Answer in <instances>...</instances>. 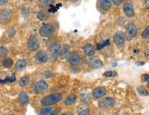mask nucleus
Masks as SVG:
<instances>
[{
	"instance_id": "13",
	"label": "nucleus",
	"mask_w": 149,
	"mask_h": 115,
	"mask_svg": "<svg viewBox=\"0 0 149 115\" xmlns=\"http://www.w3.org/2000/svg\"><path fill=\"white\" fill-rule=\"evenodd\" d=\"M89 66L92 69H98L103 66V62L97 57H93L89 61Z\"/></svg>"
},
{
	"instance_id": "15",
	"label": "nucleus",
	"mask_w": 149,
	"mask_h": 115,
	"mask_svg": "<svg viewBox=\"0 0 149 115\" xmlns=\"http://www.w3.org/2000/svg\"><path fill=\"white\" fill-rule=\"evenodd\" d=\"M107 94V89L104 87H98L93 91V96L95 99H100Z\"/></svg>"
},
{
	"instance_id": "32",
	"label": "nucleus",
	"mask_w": 149,
	"mask_h": 115,
	"mask_svg": "<svg viewBox=\"0 0 149 115\" xmlns=\"http://www.w3.org/2000/svg\"><path fill=\"white\" fill-rule=\"evenodd\" d=\"M104 76L107 77H115L117 75V72L115 71H107L104 72Z\"/></svg>"
},
{
	"instance_id": "28",
	"label": "nucleus",
	"mask_w": 149,
	"mask_h": 115,
	"mask_svg": "<svg viewBox=\"0 0 149 115\" xmlns=\"http://www.w3.org/2000/svg\"><path fill=\"white\" fill-rule=\"evenodd\" d=\"M80 99L83 102H87L91 99V94L88 92H84L80 95Z\"/></svg>"
},
{
	"instance_id": "16",
	"label": "nucleus",
	"mask_w": 149,
	"mask_h": 115,
	"mask_svg": "<svg viewBox=\"0 0 149 115\" xmlns=\"http://www.w3.org/2000/svg\"><path fill=\"white\" fill-rule=\"evenodd\" d=\"M84 52L86 54V55L88 57H93L94 56L95 54V51L94 47L91 44H85L83 48Z\"/></svg>"
},
{
	"instance_id": "30",
	"label": "nucleus",
	"mask_w": 149,
	"mask_h": 115,
	"mask_svg": "<svg viewBox=\"0 0 149 115\" xmlns=\"http://www.w3.org/2000/svg\"><path fill=\"white\" fill-rule=\"evenodd\" d=\"M137 91H138L139 94L141 96H148V91H147V90L143 86L138 87V88H137Z\"/></svg>"
},
{
	"instance_id": "6",
	"label": "nucleus",
	"mask_w": 149,
	"mask_h": 115,
	"mask_svg": "<svg viewBox=\"0 0 149 115\" xmlns=\"http://www.w3.org/2000/svg\"><path fill=\"white\" fill-rule=\"evenodd\" d=\"M113 41L117 47H122L125 43V35L122 31H117L113 36Z\"/></svg>"
},
{
	"instance_id": "5",
	"label": "nucleus",
	"mask_w": 149,
	"mask_h": 115,
	"mask_svg": "<svg viewBox=\"0 0 149 115\" xmlns=\"http://www.w3.org/2000/svg\"><path fill=\"white\" fill-rule=\"evenodd\" d=\"M28 48L30 51H36L40 48V42L36 35H31L28 42Z\"/></svg>"
},
{
	"instance_id": "7",
	"label": "nucleus",
	"mask_w": 149,
	"mask_h": 115,
	"mask_svg": "<svg viewBox=\"0 0 149 115\" xmlns=\"http://www.w3.org/2000/svg\"><path fill=\"white\" fill-rule=\"evenodd\" d=\"M48 83L45 80H40L35 83L34 87V92L36 94L44 93L48 90Z\"/></svg>"
},
{
	"instance_id": "27",
	"label": "nucleus",
	"mask_w": 149,
	"mask_h": 115,
	"mask_svg": "<svg viewBox=\"0 0 149 115\" xmlns=\"http://www.w3.org/2000/svg\"><path fill=\"white\" fill-rule=\"evenodd\" d=\"M8 54V50L6 46H2L0 47V58L6 57Z\"/></svg>"
},
{
	"instance_id": "9",
	"label": "nucleus",
	"mask_w": 149,
	"mask_h": 115,
	"mask_svg": "<svg viewBox=\"0 0 149 115\" xmlns=\"http://www.w3.org/2000/svg\"><path fill=\"white\" fill-rule=\"evenodd\" d=\"M124 12L128 18H132L135 15V11L133 3L130 1H127L124 3Z\"/></svg>"
},
{
	"instance_id": "2",
	"label": "nucleus",
	"mask_w": 149,
	"mask_h": 115,
	"mask_svg": "<svg viewBox=\"0 0 149 115\" xmlns=\"http://www.w3.org/2000/svg\"><path fill=\"white\" fill-rule=\"evenodd\" d=\"M55 31L56 28L55 25L51 22H48V23L44 24V25L41 26L40 30H39V33L43 37L48 38L53 36L55 35Z\"/></svg>"
},
{
	"instance_id": "24",
	"label": "nucleus",
	"mask_w": 149,
	"mask_h": 115,
	"mask_svg": "<svg viewBox=\"0 0 149 115\" xmlns=\"http://www.w3.org/2000/svg\"><path fill=\"white\" fill-rule=\"evenodd\" d=\"M2 66L6 68H10L13 66L14 64V62L10 58H6L3 59L2 61Z\"/></svg>"
},
{
	"instance_id": "20",
	"label": "nucleus",
	"mask_w": 149,
	"mask_h": 115,
	"mask_svg": "<svg viewBox=\"0 0 149 115\" xmlns=\"http://www.w3.org/2000/svg\"><path fill=\"white\" fill-rule=\"evenodd\" d=\"M26 60H25V59H19V60H18L16 62L15 65V68L17 70H22L25 68L26 66Z\"/></svg>"
},
{
	"instance_id": "21",
	"label": "nucleus",
	"mask_w": 149,
	"mask_h": 115,
	"mask_svg": "<svg viewBox=\"0 0 149 115\" xmlns=\"http://www.w3.org/2000/svg\"><path fill=\"white\" fill-rule=\"evenodd\" d=\"M76 99H77V96L74 94H70L69 96H68L66 97V99H65L64 103L66 105H71L74 103V102L76 101Z\"/></svg>"
},
{
	"instance_id": "19",
	"label": "nucleus",
	"mask_w": 149,
	"mask_h": 115,
	"mask_svg": "<svg viewBox=\"0 0 149 115\" xmlns=\"http://www.w3.org/2000/svg\"><path fill=\"white\" fill-rule=\"evenodd\" d=\"M100 7L103 10H109L111 7V1L109 0H102L99 2Z\"/></svg>"
},
{
	"instance_id": "1",
	"label": "nucleus",
	"mask_w": 149,
	"mask_h": 115,
	"mask_svg": "<svg viewBox=\"0 0 149 115\" xmlns=\"http://www.w3.org/2000/svg\"><path fill=\"white\" fill-rule=\"evenodd\" d=\"M62 94L59 92H55V93L50 94L47 96H44L40 101V103L42 106H50V105H54L58 103L62 99Z\"/></svg>"
},
{
	"instance_id": "38",
	"label": "nucleus",
	"mask_w": 149,
	"mask_h": 115,
	"mask_svg": "<svg viewBox=\"0 0 149 115\" xmlns=\"http://www.w3.org/2000/svg\"><path fill=\"white\" fill-rule=\"evenodd\" d=\"M144 81L149 84V75H144Z\"/></svg>"
},
{
	"instance_id": "35",
	"label": "nucleus",
	"mask_w": 149,
	"mask_h": 115,
	"mask_svg": "<svg viewBox=\"0 0 149 115\" xmlns=\"http://www.w3.org/2000/svg\"><path fill=\"white\" fill-rule=\"evenodd\" d=\"M61 108L58 107V108H56L55 110L52 111V112L48 115H59V114H60L61 112Z\"/></svg>"
},
{
	"instance_id": "23",
	"label": "nucleus",
	"mask_w": 149,
	"mask_h": 115,
	"mask_svg": "<svg viewBox=\"0 0 149 115\" xmlns=\"http://www.w3.org/2000/svg\"><path fill=\"white\" fill-rule=\"evenodd\" d=\"M16 80V75L14 72H12L10 75L5 78L3 80H0V83H13Z\"/></svg>"
},
{
	"instance_id": "33",
	"label": "nucleus",
	"mask_w": 149,
	"mask_h": 115,
	"mask_svg": "<svg viewBox=\"0 0 149 115\" xmlns=\"http://www.w3.org/2000/svg\"><path fill=\"white\" fill-rule=\"evenodd\" d=\"M7 34L10 37H13L15 34V30L14 28H9L7 31Z\"/></svg>"
},
{
	"instance_id": "11",
	"label": "nucleus",
	"mask_w": 149,
	"mask_h": 115,
	"mask_svg": "<svg viewBox=\"0 0 149 115\" xmlns=\"http://www.w3.org/2000/svg\"><path fill=\"white\" fill-rule=\"evenodd\" d=\"M13 10L10 8H6L0 12V23L3 24L6 22L12 17Z\"/></svg>"
},
{
	"instance_id": "3",
	"label": "nucleus",
	"mask_w": 149,
	"mask_h": 115,
	"mask_svg": "<svg viewBox=\"0 0 149 115\" xmlns=\"http://www.w3.org/2000/svg\"><path fill=\"white\" fill-rule=\"evenodd\" d=\"M61 47L57 44H54L48 48V59L52 63H55L60 57Z\"/></svg>"
},
{
	"instance_id": "37",
	"label": "nucleus",
	"mask_w": 149,
	"mask_h": 115,
	"mask_svg": "<svg viewBox=\"0 0 149 115\" xmlns=\"http://www.w3.org/2000/svg\"><path fill=\"white\" fill-rule=\"evenodd\" d=\"M111 1L114 3L115 6H120L122 4L124 1H123V0H113V1Z\"/></svg>"
},
{
	"instance_id": "12",
	"label": "nucleus",
	"mask_w": 149,
	"mask_h": 115,
	"mask_svg": "<svg viewBox=\"0 0 149 115\" xmlns=\"http://www.w3.org/2000/svg\"><path fill=\"white\" fill-rule=\"evenodd\" d=\"M68 60H69L70 64L73 66H77L81 62V58L79 54L74 51L70 52L68 55Z\"/></svg>"
},
{
	"instance_id": "22",
	"label": "nucleus",
	"mask_w": 149,
	"mask_h": 115,
	"mask_svg": "<svg viewBox=\"0 0 149 115\" xmlns=\"http://www.w3.org/2000/svg\"><path fill=\"white\" fill-rule=\"evenodd\" d=\"M30 82V78L28 75H24L19 79L18 81L19 86L21 87H26L29 85Z\"/></svg>"
},
{
	"instance_id": "41",
	"label": "nucleus",
	"mask_w": 149,
	"mask_h": 115,
	"mask_svg": "<svg viewBox=\"0 0 149 115\" xmlns=\"http://www.w3.org/2000/svg\"><path fill=\"white\" fill-rule=\"evenodd\" d=\"M136 64L137 65V66H142V65L144 64V62H137L136 63Z\"/></svg>"
},
{
	"instance_id": "36",
	"label": "nucleus",
	"mask_w": 149,
	"mask_h": 115,
	"mask_svg": "<svg viewBox=\"0 0 149 115\" xmlns=\"http://www.w3.org/2000/svg\"><path fill=\"white\" fill-rule=\"evenodd\" d=\"M79 115H93V114L90 112V111H89V109H88V110H85L79 112Z\"/></svg>"
},
{
	"instance_id": "34",
	"label": "nucleus",
	"mask_w": 149,
	"mask_h": 115,
	"mask_svg": "<svg viewBox=\"0 0 149 115\" xmlns=\"http://www.w3.org/2000/svg\"><path fill=\"white\" fill-rule=\"evenodd\" d=\"M88 105H86V104H82V105H80L79 107H78L77 108V110L78 112H81V111H83V110H88Z\"/></svg>"
},
{
	"instance_id": "42",
	"label": "nucleus",
	"mask_w": 149,
	"mask_h": 115,
	"mask_svg": "<svg viewBox=\"0 0 149 115\" xmlns=\"http://www.w3.org/2000/svg\"><path fill=\"white\" fill-rule=\"evenodd\" d=\"M61 115H74V114H72V113L70 112H64V113H63V114H61Z\"/></svg>"
},
{
	"instance_id": "17",
	"label": "nucleus",
	"mask_w": 149,
	"mask_h": 115,
	"mask_svg": "<svg viewBox=\"0 0 149 115\" xmlns=\"http://www.w3.org/2000/svg\"><path fill=\"white\" fill-rule=\"evenodd\" d=\"M18 101L21 105H24L27 103L29 101V96L27 94V92L24 91L20 92L18 96Z\"/></svg>"
},
{
	"instance_id": "25",
	"label": "nucleus",
	"mask_w": 149,
	"mask_h": 115,
	"mask_svg": "<svg viewBox=\"0 0 149 115\" xmlns=\"http://www.w3.org/2000/svg\"><path fill=\"white\" fill-rule=\"evenodd\" d=\"M55 2L54 0H44V1H40V6L41 8H46L47 7L51 6Z\"/></svg>"
},
{
	"instance_id": "44",
	"label": "nucleus",
	"mask_w": 149,
	"mask_h": 115,
	"mask_svg": "<svg viewBox=\"0 0 149 115\" xmlns=\"http://www.w3.org/2000/svg\"><path fill=\"white\" fill-rule=\"evenodd\" d=\"M148 87H149V86H148Z\"/></svg>"
},
{
	"instance_id": "29",
	"label": "nucleus",
	"mask_w": 149,
	"mask_h": 115,
	"mask_svg": "<svg viewBox=\"0 0 149 115\" xmlns=\"http://www.w3.org/2000/svg\"><path fill=\"white\" fill-rule=\"evenodd\" d=\"M109 44H110V39H107V40L104 41V42H102V43L98 44L97 45V49L101 50L103 48L106 47V46H109Z\"/></svg>"
},
{
	"instance_id": "40",
	"label": "nucleus",
	"mask_w": 149,
	"mask_h": 115,
	"mask_svg": "<svg viewBox=\"0 0 149 115\" xmlns=\"http://www.w3.org/2000/svg\"><path fill=\"white\" fill-rule=\"evenodd\" d=\"M145 6L147 9H149V0H146L145 1Z\"/></svg>"
},
{
	"instance_id": "26",
	"label": "nucleus",
	"mask_w": 149,
	"mask_h": 115,
	"mask_svg": "<svg viewBox=\"0 0 149 115\" xmlns=\"http://www.w3.org/2000/svg\"><path fill=\"white\" fill-rule=\"evenodd\" d=\"M52 112V107L47 106L45 107H43L40 110V115H48Z\"/></svg>"
},
{
	"instance_id": "10",
	"label": "nucleus",
	"mask_w": 149,
	"mask_h": 115,
	"mask_svg": "<svg viewBox=\"0 0 149 115\" xmlns=\"http://www.w3.org/2000/svg\"><path fill=\"white\" fill-rule=\"evenodd\" d=\"M35 58L40 64H44L47 62L48 59V54L46 51H43V50H39L35 54Z\"/></svg>"
},
{
	"instance_id": "31",
	"label": "nucleus",
	"mask_w": 149,
	"mask_h": 115,
	"mask_svg": "<svg viewBox=\"0 0 149 115\" xmlns=\"http://www.w3.org/2000/svg\"><path fill=\"white\" fill-rule=\"evenodd\" d=\"M141 37H142L144 39H149V26H147L146 28H145L143 32L141 33Z\"/></svg>"
},
{
	"instance_id": "14",
	"label": "nucleus",
	"mask_w": 149,
	"mask_h": 115,
	"mask_svg": "<svg viewBox=\"0 0 149 115\" xmlns=\"http://www.w3.org/2000/svg\"><path fill=\"white\" fill-rule=\"evenodd\" d=\"M50 17H51V12L46 9H42V10L39 11L37 14V18L42 21L48 20L50 18Z\"/></svg>"
},
{
	"instance_id": "4",
	"label": "nucleus",
	"mask_w": 149,
	"mask_h": 115,
	"mask_svg": "<svg viewBox=\"0 0 149 115\" xmlns=\"http://www.w3.org/2000/svg\"><path fill=\"white\" fill-rule=\"evenodd\" d=\"M137 33V27L133 22H130L126 26V36L128 39H132L136 36Z\"/></svg>"
},
{
	"instance_id": "43",
	"label": "nucleus",
	"mask_w": 149,
	"mask_h": 115,
	"mask_svg": "<svg viewBox=\"0 0 149 115\" xmlns=\"http://www.w3.org/2000/svg\"><path fill=\"white\" fill-rule=\"evenodd\" d=\"M10 115H13V114H10Z\"/></svg>"
},
{
	"instance_id": "39",
	"label": "nucleus",
	"mask_w": 149,
	"mask_h": 115,
	"mask_svg": "<svg viewBox=\"0 0 149 115\" xmlns=\"http://www.w3.org/2000/svg\"><path fill=\"white\" fill-rule=\"evenodd\" d=\"M8 3V1H4V0H0V6H4Z\"/></svg>"
},
{
	"instance_id": "18",
	"label": "nucleus",
	"mask_w": 149,
	"mask_h": 115,
	"mask_svg": "<svg viewBox=\"0 0 149 115\" xmlns=\"http://www.w3.org/2000/svg\"><path fill=\"white\" fill-rule=\"evenodd\" d=\"M69 46L67 45V44H64L63 46V48H61V52L60 55V58L62 60H65L67 59V57H68V55H69Z\"/></svg>"
},
{
	"instance_id": "8",
	"label": "nucleus",
	"mask_w": 149,
	"mask_h": 115,
	"mask_svg": "<svg viewBox=\"0 0 149 115\" xmlns=\"http://www.w3.org/2000/svg\"><path fill=\"white\" fill-rule=\"evenodd\" d=\"M116 103L115 99L112 97H105L99 101V106L102 108H109L114 106Z\"/></svg>"
}]
</instances>
